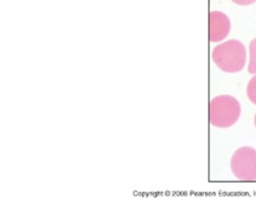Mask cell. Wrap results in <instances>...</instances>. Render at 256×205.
I'll return each mask as SVG.
<instances>
[{
	"mask_svg": "<svg viewBox=\"0 0 256 205\" xmlns=\"http://www.w3.org/2000/svg\"><path fill=\"white\" fill-rule=\"evenodd\" d=\"M246 92L249 100L256 104V74L250 80L247 86Z\"/></svg>",
	"mask_w": 256,
	"mask_h": 205,
	"instance_id": "6",
	"label": "cell"
},
{
	"mask_svg": "<svg viewBox=\"0 0 256 205\" xmlns=\"http://www.w3.org/2000/svg\"><path fill=\"white\" fill-rule=\"evenodd\" d=\"M229 19L224 13L212 11L209 14V39L210 42H218L224 39L230 30Z\"/></svg>",
	"mask_w": 256,
	"mask_h": 205,
	"instance_id": "4",
	"label": "cell"
},
{
	"mask_svg": "<svg viewBox=\"0 0 256 205\" xmlns=\"http://www.w3.org/2000/svg\"><path fill=\"white\" fill-rule=\"evenodd\" d=\"M234 3L240 5L246 6L252 4L255 2L256 0H232Z\"/></svg>",
	"mask_w": 256,
	"mask_h": 205,
	"instance_id": "7",
	"label": "cell"
},
{
	"mask_svg": "<svg viewBox=\"0 0 256 205\" xmlns=\"http://www.w3.org/2000/svg\"><path fill=\"white\" fill-rule=\"evenodd\" d=\"M230 166L238 179L256 180V150L248 146L238 148L232 157Z\"/></svg>",
	"mask_w": 256,
	"mask_h": 205,
	"instance_id": "3",
	"label": "cell"
},
{
	"mask_svg": "<svg viewBox=\"0 0 256 205\" xmlns=\"http://www.w3.org/2000/svg\"><path fill=\"white\" fill-rule=\"evenodd\" d=\"M250 62L248 70L250 74L256 73V38H254L250 43Z\"/></svg>",
	"mask_w": 256,
	"mask_h": 205,
	"instance_id": "5",
	"label": "cell"
},
{
	"mask_svg": "<svg viewBox=\"0 0 256 205\" xmlns=\"http://www.w3.org/2000/svg\"><path fill=\"white\" fill-rule=\"evenodd\" d=\"M254 122L255 126L256 127V113L254 118Z\"/></svg>",
	"mask_w": 256,
	"mask_h": 205,
	"instance_id": "8",
	"label": "cell"
},
{
	"mask_svg": "<svg viewBox=\"0 0 256 205\" xmlns=\"http://www.w3.org/2000/svg\"><path fill=\"white\" fill-rule=\"evenodd\" d=\"M246 50L243 44L230 40L216 46L212 53L214 62L222 70L228 72L240 70L246 61Z\"/></svg>",
	"mask_w": 256,
	"mask_h": 205,
	"instance_id": "1",
	"label": "cell"
},
{
	"mask_svg": "<svg viewBox=\"0 0 256 205\" xmlns=\"http://www.w3.org/2000/svg\"><path fill=\"white\" fill-rule=\"evenodd\" d=\"M241 112L239 102L229 95H220L213 98L210 103V122L214 126L226 128L234 124Z\"/></svg>",
	"mask_w": 256,
	"mask_h": 205,
	"instance_id": "2",
	"label": "cell"
}]
</instances>
